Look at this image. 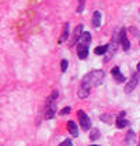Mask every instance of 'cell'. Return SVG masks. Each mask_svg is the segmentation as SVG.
Returning <instances> with one entry per match:
<instances>
[{"label":"cell","instance_id":"1","mask_svg":"<svg viewBox=\"0 0 140 146\" xmlns=\"http://www.w3.org/2000/svg\"><path fill=\"white\" fill-rule=\"evenodd\" d=\"M104 80V72L102 70H91L90 73H87L83 80H81V86L87 87V89H92V87H97L102 83Z\"/></svg>","mask_w":140,"mask_h":146},{"label":"cell","instance_id":"2","mask_svg":"<svg viewBox=\"0 0 140 146\" xmlns=\"http://www.w3.org/2000/svg\"><path fill=\"white\" fill-rule=\"evenodd\" d=\"M57 96H59V93L55 90L46 98V101H45V119H52L56 115V98H57Z\"/></svg>","mask_w":140,"mask_h":146},{"label":"cell","instance_id":"3","mask_svg":"<svg viewBox=\"0 0 140 146\" xmlns=\"http://www.w3.org/2000/svg\"><path fill=\"white\" fill-rule=\"evenodd\" d=\"M77 115H79V121H80V127L83 128L84 131H88L90 127H91V121H90V118H88V115L83 111V110H80V111H77Z\"/></svg>","mask_w":140,"mask_h":146},{"label":"cell","instance_id":"4","mask_svg":"<svg viewBox=\"0 0 140 146\" xmlns=\"http://www.w3.org/2000/svg\"><path fill=\"white\" fill-rule=\"evenodd\" d=\"M139 79H140V73H136V74H133L132 76V79L129 80V83L126 84V87H125V91L126 93H130V91H133L136 87H137V84H139Z\"/></svg>","mask_w":140,"mask_h":146},{"label":"cell","instance_id":"5","mask_svg":"<svg viewBox=\"0 0 140 146\" xmlns=\"http://www.w3.org/2000/svg\"><path fill=\"white\" fill-rule=\"evenodd\" d=\"M119 41H121V45H122L123 51H129V48H130V42H129V39H127V36H126V30H125V28L121 30Z\"/></svg>","mask_w":140,"mask_h":146},{"label":"cell","instance_id":"6","mask_svg":"<svg viewBox=\"0 0 140 146\" xmlns=\"http://www.w3.org/2000/svg\"><path fill=\"white\" fill-rule=\"evenodd\" d=\"M112 77H114V80L116 82V83H123V82H126V79H125V76H123L121 70H119V68H112Z\"/></svg>","mask_w":140,"mask_h":146},{"label":"cell","instance_id":"7","mask_svg":"<svg viewBox=\"0 0 140 146\" xmlns=\"http://www.w3.org/2000/svg\"><path fill=\"white\" fill-rule=\"evenodd\" d=\"M77 55L80 59H86L88 55V46L87 45H83V44H79L77 45Z\"/></svg>","mask_w":140,"mask_h":146},{"label":"cell","instance_id":"8","mask_svg":"<svg viewBox=\"0 0 140 146\" xmlns=\"http://www.w3.org/2000/svg\"><path fill=\"white\" fill-rule=\"evenodd\" d=\"M83 31V25H79L76 30H74V34H73V38H71V41H70V45H74L79 39H80V36H81V33Z\"/></svg>","mask_w":140,"mask_h":146},{"label":"cell","instance_id":"9","mask_svg":"<svg viewBox=\"0 0 140 146\" xmlns=\"http://www.w3.org/2000/svg\"><path fill=\"white\" fill-rule=\"evenodd\" d=\"M77 96H79V98H87L88 96H90V89H87V87H84V86L80 84L79 91H77Z\"/></svg>","mask_w":140,"mask_h":146},{"label":"cell","instance_id":"10","mask_svg":"<svg viewBox=\"0 0 140 146\" xmlns=\"http://www.w3.org/2000/svg\"><path fill=\"white\" fill-rule=\"evenodd\" d=\"M92 25L95 28H98L101 25V11H94V14H92Z\"/></svg>","mask_w":140,"mask_h":146},{"label":"cell","instance_id":"11","mask_svg":"<svg viewBox=\"0 0 140 146\" xmlns=\"http://www.w3.org/2000/svg\"><path fill=\"white\" fill-rule=\"evenodd\" d=\"M91 42V34L90 33H83L81 36H80V39H79V44H83V45H87Z\"/></svg>","mask_w":140,"mask_h":146},{"label":"cell","instance_id":"12","mask_svg":"<svg viewBox=\"0 0 140 146\" xmlns=\"http://www.w3.org/2000/svg\"><path fill=\"white\" fill-rule=\"evenodd\" d=\"M67 129L70 131V133H71L73 136H79V129H77V125H76V122H73V121H69V122H67Z\"/></svg>","mask_w":140,"mask_h":146},{"label":"cell","instance_id":"13","mask_svg":"<svg viewBox=\"0 0 140 146\" xmlns=\"http://www.w3.org/2000/svg\"><path fill=\"white\" fill-rule=\"evenodd\" d=\"M127 125H129V121H127V119H125L123 117H118V118H116V127L118 128H121V129H122V128H126Z\"/></svg>","mask_w":140,"mask_h":146},{"label":"cell","instance_id":"14","mask_svg":"<svg viewBox=\"0 0 140 146\" xmlns=\"http://www.w3.org/2000/svg\"><path fill=\"white\" fill-rule=\"evenodd\" d=\"M67 36H69V23L65 24V30H63V34L60 36V41H59V42H65Z\"/></svg>","mask_w":140,"mask_h":146},{"label":"cell","instance_id":"15","mask_svg":"<svg viewBox=\"0 0 140 146\" xmlns=\"http://www.w3.org/2000/svg\"><path fill=\"white\" fill-rule=\"evenodd\" d=\"M106 51H108V46H106V45H102V46H97V48L94 49L95 55H104Z\"/></svg>","mask_w":140,"mask_h":146},{"label":"cell","instance_id":"16","mask_svg":"<svg viewBox=\"0 0 140 146\" xmlns=\"http://www.w3.org/2000/svg\"><path fill=\"white\" fill-rule=\"evenodd\" d=\"M98 138H100V132H98L97 129H92V131H91V133H90V139L95 141V139H98Z\"/></svg>","mask_w":140,"mask_h":146},{"label":"cell","instance_id":"17","mask_svg":"<svg viewBox=\"0 0 140 146\" xmlns=\"http://www.w3.org/2000/svg\"><path fill=\"white\" fill-rule=\"evenodd\" d=\"M67 65H69V63H67V60H66V59H63V60H62V63H60V69H62V72H66Z\"/></svg>","mask_w":140,"mask_h":146},{"label":"cell","instance_id":"18","mask_svg":"<svg viewBox=\"0 0 140 146\" xmlns=\"http://www.w3.org/2000/svg\"><path fill=\"white\" fill-rule=\"evenodd\" d=\"M84 10V0H80L79 1V7H77V13H81Z\"/></svg>","mask_w":140,"mask_h":146},{"label":"cell","instance_id":"19","mask_svg":"<svg viewBox=\"0 0 140 146\" xmlns=\"http://www.w3.org/2000/svg\"><path fill=\"white\" fill-rule=\"evenodd\" d=\"M59 146H73V143H71V141H70V139H66V141H63Z\"/></svg>","mask_w":140,"mask_h":146},{"label":"cell","instance_id":"20","mask_svg":"<svg viewBox=\"0 0 140 146\" xmlns=\"http://www.w3.org/2000/svg\"><path fill=\"white\" fill-rule=\"evenodd\" d=\"M70 112V107H65V108L60 111V115H66V114H69Z\"/></svg>","mask_w":140,"mask_h":146},{"label":"cell","instance_id":"21","mask_svg":"<svg viewBox=\"0 0 140 146\" xmlns=\"http://www.w3.org/2000/svg\"><path fill=\"white\" fill-rule=\"evenodd\" d=\"M137 70H139V72H140V62H139V63H137Z\"/></svg>","mask_w":140,"mask_h":146},{"label":"cell","instance_id":"22","mask_svg":"<svg viewBox=\"0 0 140 146\" xmlns=\"http://www.w3.org/2000/svg\"><path fill=\"white\" fill-rule=\"evenodd\" d=\"M91 146H98V145H91Z\"/></svg>","mask_w":140,"mask_h":146},{"label":"cell","instance_id":"23","mask_svg":"<svg viewBox=\"0 0 140 146\" xmlns=\"http://www.w3.org/2000/svg\"><path fill=\"white\" fill-rule=\"evenodd\" d=\"M139 11H140V10H139Z\"/></svg>","mask_w":140,"mask_h":146}]
</instances>
